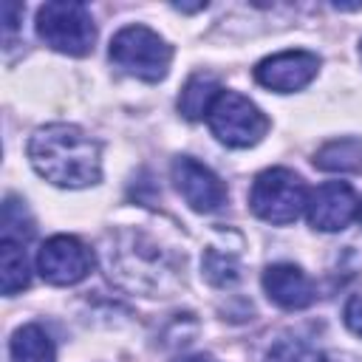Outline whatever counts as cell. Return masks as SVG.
Returning <instances> with one entry per match:
<instances>
[{
	"label": "cell",
	"instance_id": "1",
	"mask_svg": "<svg viewBox=\"0 0 362 362\" xmlns=\"http://www.w3.org/2000/svg\"><path fill=\"white\" fill-rule=\"evenodd\" d=\"M28 161L45 181L68 189L90 187L102 178L99 141L76 124H45L28 141Z\"/></svg>",
	"mask_w": 362,
	"mask_h": 362
},
{
	"label": "cell",
	"instance_id": "2",
	"mask_svg": "<svg viewBox=\"0 0 362 362\" xmlns=\"http://www.w3.org/2000/svg\"><path fill=\"white\" fill-rule=\"evenodd\" d=\"M249 206L260 221L274 223V226H288L308 206V187L294 170L269 167L257 173L252 181Z\"/></svg>",
	"mask_w": 362,
	"mask_h": 362
},
{
	"label": "cell",
	"instance_id": "3",
	"mask_svg": "<svg viewBox=\"0 0 362 362\" xmlns=\"http://www.w3.org/2000/svg\"><path fill=\"white\" fill-rule=\"evenodd\" d=\"M37 34L45 45L68 57H85L93 51L96 25L90 8L76 0H51L37 11Z\"/></svg>",
	"mask_w": 362,
	"mask_h": 362
},
{
	"label": "cell",
	"instance_id": "4",
	"mask_svg": "<svg viewBox=\"0 0 362 362\" xmlns=\"http://www.w3.org/2000/svg\"><path fill=\"white\" fill-rule=\"evenodd\" d=\"M110 62L141 82H158L167 76L173 48L147 25H124L110 40Z\"/></svg>",
	"mask_w": 362,
	"mask_h": 362
},
{
	"label": "cell",
	"instance_id": "5",
	"mask_svg": "<svg viewBox=\"0 0 362 362\" xmlns=\"http://www.w3.org/2000/svg\"><path fill=\"white\" fill-rule=\"evenodd\" d=\"M206 122L212 136L226 147H255L269 133L266 113L249 96L235 90H221Z\"/></svg>",
	"mask_w": 362,
	"mask_h": 362
},
{
	"label": "cell",
	"instance_id": "6",
	"mask_svg": "<svg viewBox=\"0 0 362 362\" xmlns=\"http://www.w3.org/2000/svg\"><path fill=\"white\" fill-rule=\"evenodd\" d=\"M93 269V252L74 235H54L37 252V272L51 286H74Z\"/></svg>",
	"mask_w": 362,
	"mask_h": 362
},
{
	"label": "cell",
	"instance_id": "7",
	"mask_svg": "<svg viewBox=\"0 0 362 362\" xmlns=\"http://www.w3.org/2000/svg\"><path fill=\"white\" fill-rule=\"evenodd\" d=\"M320 71V57L303 48L294 51H280L255 65V79L257 85L274 90V93H294L305 88Z\"/></svg>",
	"mask_w": 362,
	"mask_h": 362
},
{
	"label": "cell",
	"instance_id": "8",
	"mask_svg": "<svg viewBox=\"0 0 362 362\" xmlns=\"http://www.w3.org/2000/svg\"><path fill=\"white\" fill-rule=\"evenodd\" d=\"M170 175H173V184H175L178 195L195 212H215L218 206H223L226 187L206 164H201L189 156H178L170 167Z\"/></svg>",
	"mask_w": 362,
	"mask_h": 362
},
{
	"label": "cell",
	"instance_id": "9",
	"mask_svg": "<svg viewBox=\"0 0 362 362\" xmlns=\"http://www.w3.org/2000/svg\"><path fill=\"white\" fill-rule=\"evenodd\" d=\"M308 223L320 232H339L345 229L354 215H359V201L351 184L345 181H325L308 192Z\"/></svg>",
	"mask_w": 362,
	"mask_h": 362
},
{
	"label": "cell",
	"instance_id": "10",
	"mask_svg": "<svg viewBox=\"0 0 362 362\" xmlns=\"http://www.w3.org/2000/svg\"><path fill=\"white\" fill-rule=\"evenodd\" d=\"M263 288L269 294V300L286 311H300L308 308L317 300L314 283L308 280V274L294 266V263H272L263 272Z\"/></svg>",
	"mask_w": 362,
	"mask_h": 362
},
{
	"label": "cell",
	"instance_id": "11",
	"mask_svg": "<svg viewBox=\"0 0 362 362\" xmlns=\"http://www.w3.org/2000/svg\"><path fill=\"white\" fill-rule=\"evenodd\" d=\"M221 90H223V88H221V82H218L215 74H209V71H195V74L184 82V90H181V96H178V110H181V116L189 119V122H198V119L209 116V110H212L215 99L221 96Z\"/></svg>",
	"mask_w": 362,
	"mask_h": 362
},
{
	"label": "cell",
	"instance_id": "12",
	"mask_svg": "<svg viewBox=\"0 0 362 362\" xmlns=\"http://www.w3.org/2000/svg\"><path fill=\"white\" fill-rule=\"evenodd\" d=\"M11 362H57V351L42 325H20L8 339Z\"/></svg>",
	"mask_w": 362,
	"mask_h": 362
},
{
	"label": "cell",
	"instance_id": "13",
	"mask_svg": "<svg viewBox=\"0 0 362 362\" xmlns=\"http://www.w3.org/2000/svg\"><path fill=\"white\" fill-rule=\"evenodd\" d=\"M314 167L325 173H362V139L345 136L325 141L314 153Z\"/></svg>",
	"mask_w": 362,
	"mask_h": 362
},
{
	"label": "cell",
	"instance_id": "14",
	"mask_svg": "<svg viewBox=\"0 0 362 362\" xmlns=\"http://www.w3.org/2000/svg\"><path fill=\"white\" fill-rule=\"evenodd\" d=\"M25 246H28V243L0 240V280H3V294H6V297H14V294L23 291V288L28 286V280H31Z\"/></svg>",
	"mask_w": 362,
	"mask_h": 362
},
{
	"label": "cell",
	"instance_id": "15",
	"mask_svg": "<svg viewBox=\"0 0 362 362\" xmlns=\"http://www.w3.org/2000/svg\"><path fill=\"white\" fill-rule=\"evenodd\" d=\"M34 238V221L25 209V201L8 195L3 204V240L28 243Z\"/></svg>",
	"mask_w": 362,
	"mask_h": 362
},
{
	"label": "cell",
	"instance_id": "16",
	"mask_svg": "<svg viewBox=\"0 0 362 362\" xmlns=\"http://www.w3.org/2000/svg\"><path fill=\"white\" fill-rule=\"evenodd\" d=\"M204 274L212 286H232L240 277V266L235 252H223L221 246H209L204 255Z\"/></svg>",
	"mask_w": 362,
	"mask_h": 362
},
{
	"label": "cell",
	"instance_id": "17",
	"mask_svg": "<svg viewBox=\"0 0 362 362\" xmlns=\"http://www.w3.org/2000/svg\"><path fill=\"white\" fill-rule=\"evenodd\" d=\"M342 317H345V325H348L356 337H362V288H359L356 294H351V297H348Z\"/></svg>",
	"mask_w": 362,
	"mask_h": 362
},
{
	"label": "cell",
	"instance_id": "18",
	"mask_svg": "<svg viewBox=\"0 0 362 362\" xmlns=\"http://www.w3.org/2000/svg\"><path fill=\"white\" fill-rule=\"evenodd\" d=\"M17 14H23V6L17 3H3V28H6V42H11L14 31H17Z\"/></svg>",
	"mask_w": 362,
	"mask_h": 362
},
{
	"label": "cell",
	"instance_id": "19",
	"mask_svg": "<svg viewBox=\"0 0 362 362\" xmlns=\"http://www.w3.org/2000/svg\"><path fill=\"white\" fill-rule=\"evenodd\" d=\"M175 362H218V359L209 356V354H189V356H181V359H175Z\"/></svg>",
	"mask_w": 362,
	"mask_h": 362
},
{
	"label": "cell",
	"instance_id": "20",
	"mask_svg": "<svg viewBox=\"0 0 362 362\" xmlns=\"http://www.w3.org/2000/svg\"><path fill=\"white\" fill-rule=\"evenodd\" d=\"M322 362H354V359H345V356H342V359H337V356H334V359H322Z\"/></svg>",
	"mask_w": 362,
	"mask_h": 362
},
{
	"label": "cell",
	"instance_id": "21",
	"mask_svg": "<svg viewBox=\"0 0 362 362\" xmlns=\"http://www.w3.org/2000/svg\"><path fill=\"white\" fill-rule=\"evenodd\" d=\"M359 59H362V42H359Z\"/></svg>",
	"mask_w": 362,
	"mask_h": 362
},
{
	"label": "cell",
	"instance_id": "22",
	"mask_svg": "<svg viewBox=\"0 0 362 362\" xmlns=\"http://www.w3.org/2000/svg\"><path fill=\"white\" fill-rule=\"evenodd\" d=\"M359 221H362V204H359Z\"/></svg>",
	"mask_w": 362,
	"mask_h": 362
}]
</instances>
